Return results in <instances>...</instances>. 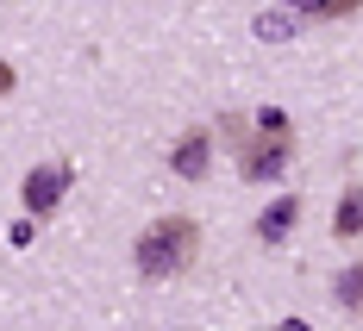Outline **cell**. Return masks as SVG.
<instances>
[{"label":"cell","instance_id":"4","mask_svg":"<svg viewBox=\"0 0 363 331\" xmlns=\"http://www.w3.org/2000/svg\"><path fill=\"white\" fill-rule=\"evenodd\" d=\"M169 163H176L182 182H201V175H207V163H213V138H207V132H182V144H176Z\"/></svg>","mask_w":363,"mask_h":331},{"label":"cell","instance_id":"6","mask_svg":"<svg viewBox=\"0 0 363 331\" xmlns=\"http://www.w3.org/2000/svg\"><path fill=\"white\" fill-rule=\"evenodd\" d=\"M294 213H301V207H294L289 194H282V200H276V207L257 219V238H263V244H282V238H289V225H294Z\"/></svg>","mask_w":363,"mask_h":331},{"label":"cell","instance_id":"5","mask_svg":"<svg viewBox=\"0 0 363 331\" xmlns=\"http://www.w3.org/2000/svg\"><path fill=\"white\" fill-rule=\"evenodd\" d=\"M332 231H338V238H357V231H363V182H351L345 194H338V213H332Z\"/></svg>","mask_w":363,"mask_h":331},{"label":"cell","instance_id":"8","mask_svg":"<svg viewBox=\"0 0 363 331\" xmlns=\"http://www.w3.org/2000/svg\"><path fill=\"white\" fill-rule=\"evenodd\" d=\"M338 306H363V262H351L338 275Z\"/></svg>","mask_w":363,"mask_h":331},{"label":"cell","instance_id":"1","mask_svg":"<svg viewBox=\"0 0 363 331\" xmlns=\"http://www.w3.org/2000/svg\"><path fill=\"white\" fill-rule=\"evenodd\" d=\"M194 250H201V225L169 213V219L145 225V238H138V275L145 281H169V275H182L194 262Z\"/></svg>","mask_w":363,"mask_h":331},{"label":"cell","instance_id":"7","mask_svg":"<svg viewBox=\"0 0 363 331\" xmlns=\"http://www.w3.org/2000/svg\"><path fill=\"white\" fill-rule=\"evenodd\" d=\"M301 19H345V13H357L363 0H289Z\"/></svg>","mask_w":363,"mask_h":331},{"label":"cell","instance_id":"9","mask_svg":"<svg viewBox=\"0 0 363 331\" xmlns=\"http://www.w3.org/2000/svg\"><path fill=\"white\" fill-rule=\"evenodd\" d=\"M0 94H13V63H0Z\"/></svg>","mask_w":363,"mask_h":331},{"label":"cell","instance_id":"2","mask_svg":"<svg viewBox=\"0 0 363 331\" xmlns=\"http://www.w3.org/2000/svg\"><path fill=\"white\" fill-rule=\"evenodd\" d=\"M69 182H75L69 163H38L32 175H26V213H32V219L57 213V207H63V194H69Z\"/></svg>","mask_w":363,"mask_h":331},{"label":"cell","instance_id":"3","mask_svg":"<svg viewBox=\"0 0 363 331\" xmlns=\"http://www.w3.org/2000/svg\"><path fill=\"white\" fill-rule=\"evenodd\" d=\"M289 169V132H269V138H251L245 156H238V175L245 182H276Z\"/></svg>","mask_w":363,"mask_h":331},{"label":"cell","instance_id":"10","mask_svg":"<svg viewBox=\"0 0 363 331\" xmlns=\"http://www.w3.org/2000/svg\"><path fill=\"white\" fill-rule=\"evenodd\" d=\"M282 331H307V325H301V319H289V325H282Z\"/></svg>","mask_w":363,"mask_h":331}]
</instances>
